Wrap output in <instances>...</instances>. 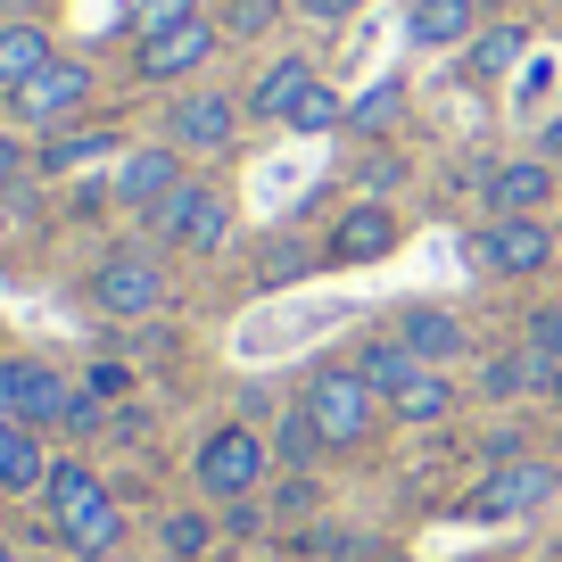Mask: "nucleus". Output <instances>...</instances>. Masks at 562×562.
I'll return each mask as SVG.
<instances>
[{"instance_id":"16","label":"nucleus","mask_w":562,"mask_h":562,"mask_svg":"<svg viewBox=\"0 0 562 562\" xmlns=\"http://www.w3.org/2000/svg\"><path fill=\"white\" fill-rule=\"evenodd\" d=\"M397 339L422 356V364H456V356H463V323L447 315V306H405V315H397Z\"/></svg>"},{"instance_id":"26","label":"nucleus","mask_w":562,"mask_h":562,"mask_svg":"<svg viewBox=\"0 0 562 562\" xmlns=\"http://www.w3.org/2000/svg\"><path fill=\"white\" fill-rule=\"evenodd\" d=\"M158 538H166V554H175V562H199L215 546V521H207V513H166Z\"/></svg>"},{"instance_id":"8","label":"nucleus","mask_w":562,"mask_h":562,"mask_svg":"<svg viewBox=\"0 0 562 562\" xmlns=\"http://www.w3.org/2000/svg\"><path fill=\"white\" fill-rule=\"evenodd\" d=\"M480 265L505 273V281H529V273L554 265V232H546L538 215H496V224L480 232Z\"/></svg>"},{"instance_id":"24","label":"nucleus","mask_w":562,"mask_h":562,"mask_svg":"<svg viewBox=\"0 0 562 562\" xmlns=\"http://www.w3.org/2000/svg\"><path fill=\"white\" fill-rule=\"evenodd\" d=\"M116 140H124V133H58L50 149H42V175H75V166H100V158H116Z\"/></svg>"},{"instance_id":"5","label":"nucleus","mask_w":562,"mask_h":562,"mask_svg":"<svg viewBox=\"0 0 562 562\" xmlns=\"http://www.w3.org/2000/svg\"><path fill=\"white\" fill-rule=\"evenodd\" d=\"M91 306H100V315H158V306H166L158 257H133V248L100 257V273H91Z\"/></svg>"},{"instance_id":"7","label":"nucleus","mask_w":562,"mask_h":562,"mask_svg":"<svg viewBox=\"0 0 562 562\" xmlns=\"http://www.w3.org/2000/svg\"><path fill=\"white\" fill-rule=\"evenodd\" d=\"M149 224H158V240H175V248H191V257H207V248H224L232 215H224V199H215L207 182H182L166 207H149Z\"/></svg>"},{"instance_id":"4","label":"nucleus","mask_w":562,"mask_h":562,"mask_svg":"<svg viewBox=\"0 0 562 562\" xmlns=\"http://www.w3.org/2000/svg\"><path fill=\"white\" fill-rule=\"evenodd\" d=\"M215 42H224V25L199 9V18H182V25H166V34L133 42V75H140V83H182V75H199L215 58Z\"/></svg>"},{"instance_id":"30","label":"nucleus","mask_w":562,"mask_h":562,"mask_svg":"<svg viewBox=\"0 0 562 562\" xmlns=\"http://www.w3.org/2000/svg\"><path fill=\"white\" fill-rule=\"evenodd\" d=\"M281 18V0H224V34H265Z\"/></svg>"},{"instance_id":"38","label":"nucleus","mask_w":562,"mask_h":562,"mask_svg":"<svg viewBox=\"0 0 562 562\" xmlns=\"http://www.w3.org/2000/svg\"><path fill=\"white\" fill-rule=\"evenodd\" d=\"M0 562H9V546H0Z\"/></svg>"},{"instance_id":"21","label":"nucleus","mask_w":562,"mask_h":562,"mask_svg":"<svg viewBox=\"0 0 562 562\" xmlns=\"http://www.w3.org/2000/svg\"><path fill=\"white\" fill-rule=\"evenodd\" d=\"M521 50H529L521 25H488V34L463 42V75H480V83H505V67H521Z\"/></svg>"},{"instance_id":"10","label":"nucleus","mask_w":562,"mask_h":562,"mask_svg":"<svg viewBox=\"0 0 562 562\" xmlns=\"http://www.w3.org/2000/svg\"><path fill=\"white\" fill-rule=\"evenodd\" d=\"M83 100H91V67H75V58H50L25 91H9V108H18L25 124H58V116H75Z\"/></svg>"},{"instance_id":"2","label":"nucleus","mask_w":562,"mask_h":562,"mask_svg":"<svg viewBox=\"0 0 562 562\" xmlns=\"http://www.w3.org/2000/svg\"><path fill=\"white\" fill-rule=\"evenodd\" d=\"M191 472H199V488H207L215 505H240V496H257V480L273 472V447H265L248 422H224V430L199 447Z\"/></svg>"},{"instance_id":"12","label":"nucleus","mask_w":562,"mask_h":562,"mask_svg":"<svg viewBox=\"0 0 562 562\" xmlns=\"http://www.w3.org/2000/svg\"><path fill=\"white\" fill-rule=\"evenodd\" d=\"M389 248H397V207H389V199H356V207L331 224V257L339 265H372V257H389Z\"/></svg>"},{"instance_id":"14","label":"nucleus","mask_w":562,"mask_h":562,"mask_svg":"<svg viewBox=\"0 0 562 562\" xmlns=\"http://www.w3.org/2000/svg\"><path fill=\"white\" fill-rule=\"evenodd\" d=\"M554 191H562L554 158H505V166H496V182H488V207L496 215H538Z\"/></svg>"},{"instance_id":"6","label":"nucleus","mask_w":562,"mask_h":562,"mask_svg":"<svg viewBox=\"0 0 562 562\" xmlns=\"http://www.w3.org/2000/svg\"><path fill=\"white\" fill-rule=\"evenodd\" d=\"M0 405H9V422H25V430H50V422H67L75 389L58 381L50 364H34V356H9V364H0Z\"/></svg>"},{"instance_id":"35","label":"nucleus","mask_w":562,"mask_h":562,"mask_svg":"<svg viewBox=\"0 0 562 562\" xmlns=\"http://www.w3.org/2000/svg\"><path fill=\"white\" fill-rule=\"evenodd\" d=\"M0 9H9V18H25V9H42V0H0Z\"/></svg>"},{"instance_id":"17","label":"nucleus","mask_w":562,"mask_h":562,"mask_svg":"<svg viewBox=\"0 0 562 562\" xmlns=\"http://www.w3.org/2000/svg\"><path fill=\"white\" fill-rule=\"evenodd\" d=\"M480 25V0H414V42L422 50H463Z\"/></svg>"},{"instance_id":"33","label":"nucleus","mask_w":562,"mask_h":562,"mask_svg":"<svg viewBox=\"0 0 562 562\" xmlns=\"http://www.w3.org/2000/svg\"><path fill=\"white\" fill-rule=\"evenodd\" d=\"M18 175H25V140L0 133V182H18Z\"/></svg>"},{"instance_id":"19","label":"nucleus","mask_w":562,"mask_h":562,"mask_svg":"<svg viewBox=\"0 0 562 562\" xmlns=\"http://www.w3.org/2000/svg\"><path fill=\"white\" fill-rule=\"evenodd\" d=\"M306 83H315V58H273L257 75V91H248V116H290L306 100Z\"/></svg>"},{"instance_id":"37","label":"nucleus","mask_w":562,"mask_h":562,"mask_svg":"<svg viewBox=\"0 0 562 562\" xmlns=\"http://www.w3.org/2000/svg\"><path fill=\"white\" fill-rule=\"evenodd\" d=\"M0 232H9V215H0Z\"/></svg>"},{"instance_id":"32","label":"nucleus","mask_w":562,"mask_h":562,"mask_svg":"<svg viewBox=\"0 0 562 562\" xmlns=\"http://www.w3.org/2000/svg\"><path fill=\"white\" fill-rule=\"evenodd\" d=\"M356 9H364V0H306V18H315V25H348Z\"/></svg>"},{"instance_id":"25","label":"nucleus","mask_w":562,"mask_h":562,"mask_svg":"<svg viewBox=\"0 0 562 562\" xmlns=\"http://www.w3.org/2000/svg\"><path fill=\"white\" fill-rule=\"evenodd\" d=\"M273 456L290 463V472H306V463L323 456V430H315V414H306V405H290V414H281V430H273Z\"/></svg>"},{"instance_id":"34","label":"nucleus","mask_w":562,"mask_h":562,"mask_svg":"<svg viewBox=\"0 0 562 562\" xmlns=\"http://www.w3.org/2000/svg\"><path fill=\"white\" fill-rule=\"evenodd\" d=\"M546 158H562V116H554V124H546Z\"/></svg>"},{"instance_id":"31","label":"nucleus","mask_w":562,"mask_h":562,"mask_svg":"<svg viewBox=\"0 0 562 562\" xmlns=\"http://www.w3.org/2000/svg\"><path fill=\"white\" fill-rule=\"evenodd\" d=\"M521 348H538L546 364H562V306H538V315H529V339Z\"/></svg>"},{"instance_id":"36","label":"nucleus","mask_w":562,"mask_h":562,"mask_svg":"<svg viewBox=\"0 0 562 562\" xmlns=\"http://www.w3.org/2000/svg\"><path fill=\"white\" fill-rule=\"evenodd\" d=\"M554 405H562V364H554Z\"/></svg>"},{"instance_id":"20","label":"nucleus","mask_w":562,"mask_h":562,"mask_svg":"<svg viewBox=\"0 0 562 562\" xmlns=\"http://www.w3.org/2000/svg\"><path fill=\"white\" fill-rule=\"evenodd\" d=\"M356 372H364V389H372V397H397V389H405V381H414V372H422V356L405 348L397 331H389V339H364V356H356Z\"/></svg>"},{"instance_id":"13","label":"nucleus","mask_w":562,"mask_h":562,"mask_svg":"<svg viewBox=\"0 0 562 562\" xmlns=\"http://www.w3.org/2000/svg\"><path fill=\"white\" fill-rule=\"evenodd\" d=\"M116 207H166V199L182 191V158L175 149H133V158H116Z\"/></svg>"},{"instance_id":"27","label":"nucleus","mask_w":562,"mask_h":562,"mask_svg":"<svg viewBox=\"0 0 562 562\" xmlns=\"http://www.w3.org/2000/svg\"><path fill=\"white\" fill-rule=\"evenodd\" d=\"M397 108H405V83H397V75H381V83H372L364 100L348 108V124H356V133H381V124L397 116Z\"/></svg>"},{"instance_id":"1","label":"nucleus","mask_w":562,"mask_h":562,"mask_svg":"<svg viewBox=\"0 0 562 562\" xmlns=\"http://www.w3.org/2000/svg\"><path fill=\"white\" fill-rule=\"evenodd\" d=\"M42 496H50V521H58V538H67V554H83V562L116 554L124 513H116V496L100 488V472H91V463H50Z\"/></svg>"},{"instance_id":"15","label":"nucleus","mask_w":562,"mask_h":562,"mask_svg":"<svg viewBox=\"0 0 562 562\" xmlns=\"http://www.w3.org/2000/svg\"><path fill=\"white\" fill-rule=\"evenodd\" d=\"M50 58L58 50H50V34H42L34 18H9V25H0V91H25Z\"/></svg>"},{"instance_id":"18","label":"nucleus","mask_w":562,"mask_h":562,"mask_svg":"<svg viewBox=\"0 0 562 562\" xmlns=\"http://www.w3.org/2000/svg\"><path fill=\"white\" fill-rule=\"evenodd\" d=\"M42 480H50V463H42V439L25 430V422L0 414V496H25V488H42Z\"/></svg>"},{"instance_id":"11","label":"nucleus","mask_w":562,"mask_h":562,"mask_svg":"<svg viewBox=\"0 0 562 562\" xmlns=\"http://www.w3.org/2000/svg\"><path fill=\"white\" fill-rule=\"evenodd\" d=\"M166 133H175V149L215 158V149H232V133H240V108H232L224 91H191V100L166 116Z\"/></svg>"},{"instance_id":"23","label":"nucleus","mask_w":562,"mask_h":562,"mask_svg":"<svg viewBox=\"0 0 562 562\" xmlns=\"http://www.w3.org/2000/svg\"><path fill=\"white\" fill-rule=\"evenodd\" d=\"M529 389H554V364L538 348H513L488 364V397H529Z\"/></svg>"},{"instance_id":"9","label":"nucleus","mask_w":562,"mask_h":562,"mask_svg":"<svg viewBox=\"0 0 562 562\" xmlns=\"http://www.w3.org/2000/svg\"><path fill=\"white\" fill-rule=\"evenodd\" d=\"M546 496H554V463L513 456V463H496V472L472 488V513H480V521H513V513H538Z\"/></svg>"},{"instance_id":"29","label":"nucleus","mask_w":562,"mask_h":562,"mask_svg":"<svg viewBox=\"0 0 562 562\" xmlns=\"http://www.w3.org/2000/svg\"><path fill=\"white\" fill-rule=\"evenodd\" d=\"M182 18H199V0H133V42L166 34V25H182Z\"/></svg>"},{"instance_id":"3","label":"nucleus","mask_w":562,"mask_h":562,"mask_svg":"<svg viewBox=\"0 0 562 562\" xmlns=\"http://www.w3.org/2000/svg\"><path fill=\"white\" fill-rule=\"evenodd\" d=\"M299 405L315 414L323 447H364L372 439V389H364V372H356V364H323L315 381H306Z\"/></svg>"},{"instance_id":"28","label":"nucleus","mask_w":562,"mask_h":562,"mask_svg":"<svg viewBox=\"0 0 562 562\" xmlns=\"http://www.w3.org/2000/svg\"><path fill=\"white\" fill-rule=\"evenodd\" d=\"M290 124H299V133H331V124H339V91L315 75V83H306V100L290 108Z\"/></svg>"},{"instance_id":"22","label":"nucleus","mask_w":562,"mask_h":562,"mask_svg":"<svg viewBox=\"0 0 562 562\" xmlns=\"http://www.w3.org/2000/svg\"><path fill=\"white\" fill-rule=\"evenodd\" d=\"M389 414H397V422H414V430H422V422H447V414H456V381H439V372L422 364L414 381H405L397 397H389Z\"/></svg>"}]
</instances>
